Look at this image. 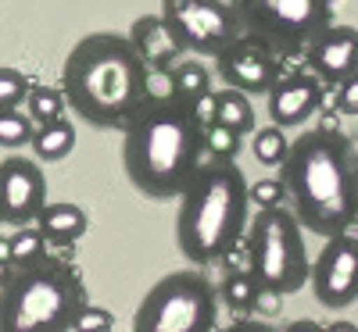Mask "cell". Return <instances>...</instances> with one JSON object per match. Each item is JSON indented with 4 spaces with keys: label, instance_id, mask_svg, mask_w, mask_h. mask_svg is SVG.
<instances>
[{
    "label": "cell",
    "instance_id": "cell-20",
    "mask_svg": "<svg viewBox=\"0 0 358 332\" xmlns=\"http://www.w3.org/2000/svg\"><path fill=\"white\" fill-rule=\"evenodd\" d=\"M25 111L36 126H50L57 118H65L69 111V97L62 86H33V93L25 100Z\"/></svg>",
    "mask_w": 358,
    "mask_h": 332
},
{
    "label": "cell",
    "instance_id": "cell-26",
    "mask_svg": "<svg viewBox=\"0 0 358 332\" xmlns=\"http://www.w3.org/2000/svg\"><path fill=\"white\" fill-rule=\"evenodd\" d=\"M33 82H29L18 68H0V111L22 107V100H29Z\"/></svg>",
    "mask_w": 358,
    "mask_h": 332
},
{
    "label": "cell",
    "instance_id": "cell-21",
    "mask_svg": "<svg viewBox=\"0 0 358 332\" xmlns=\"http://www.w3.org/2000/svg\"><path fill=\"white\" fill-rule=\"evenodd\" d=\"M172 79H176V93L183 104H194L204 93H212V75H208V68L197 57H183V61L172 68Z\"/></svg>",
    "mask_w": 358,
    "mask_h": 332
},
{
    "label": "cell",
    "instance_id": "cell-15",
    "mask_svg": "<svg viewBox=\"0 0 358 332\" xmlns=\"http://www.w3.org/2000/svg\"><path fill=\"white\" fill-rule=\"evenodd\" d=\"M129 29H133L129 40L136 43L147 68H176L179 61H183V47L176 43V36L169 33L162 15H140Z\"/></svg>",
    "mask_w": 358,
    "mask_h": 332
},
{
    "label": "cell",
    "instance_id": "cell-16",
    "mask_svg": "<svg viewBox=\"0 0 358 332\" xmlns=\"http://www.w3.org/2000/svg\"><path fill=\"white\" fill-rule=\"evenodd\" d=\"M36 229L47 236L50 247H72L86 236L90 218H86V211L72 200H47L40 218H36Z\"/></svg>",
    "mask_w": 358,
    "mask_h": 332
},
{
    "label": "cell",
    "instance_id": "cell-27",
    "mask_svg": "<svg viewBox=\"0 0 358 332\" xmlns=\"http://www.w3.org/2000/svg\"><path fill=\"white\" fill-rule=\"evenodd\" d=\"M179 100L172 68H147V104H169Z\"/></svg>",
    "mask_w": 358,
    "mask_h": 332
},
{
    "label": "cell",
    "instance_id": "cell-17",
    "mask_svg": "<svg viewBox=\"0 0 358 332\" xmlns=\"http://www.w3.org/2000/svg\"><path fill=\"white\" fill-rule=\"evenodd\" d=\"M215 122L241 133V136H251L258 133L255 129V107H251V97L241 93V89H215Z\"/></svg>",
    "mask_w": 358,
    "mask_h": 332
},
{
    "label": "cell",
    "instance_id": "cell-30",
    "mask_svg": "<svg viewBox=\"0 0 358 332\" xmlns=\"http://www.w3.org/2000/svg\"><path fill=\"white\" fill-rule=\"evenodd\" d=\"M334 104H337V111H341V114H358V72L337 86Z\"/></svg>",
    "mask_w": 358,
    "mask_h": 332
},
{
    "label": "cell",
    "instance_id": "cell-24",
    "mask_svg": "<svg viewBox=\"0 0 358 332\" xmlns=\"http://www.w3.org/2000/svg\"><path fill=\"white\" fill-rule=\"evenodd\" d=\"M36 136V122L29 114H22V107H11V111H0V146H25L33 143Z\"/></svg>",
    "mask_w": 358,
    "mask_h": 332
},
{
    "label": "cell",
    "instance_id": "cell-7",
    "mask_svg": "<svg viewBox=\"0 0 358 332\" xmlns=\"http://www.w3.org/2000/svg\"><path fill=\"white\" fill-rule=\"evenodd\" d=\"M133 332H219V286L194 268L169 271L140 300Z\"/></svg>",
    "mask_w": 358,
    "mask_h": 332
},
{
    "label": "cell",
    "instance_id": "cell-5",
    "mask_svg": "<svg viewBox=\"0 0 358 332\" xmlns=\"http://www.w3.org/2000/svg\"><path fill=\"white\" fill-rule=\"evenodd\" d=\"M83 304L86 286L72 264L47 257L15 268L0 289V332H72Z\"/></svg>",
    "mask_w": 358,
    "mask_h": 332
},
{
    "label": "cell",
    "instance_id": "cell-19",
    "mask_svg": "<svg viewBox=\"0 0 358 332\" xmlns=\"http://www.w3.org/2000/svg\"><path fill=\"white\" fill-rule=\"evenodd\" d=\"M255 296H258V279L251 276L248 268H233L229 276L222 279V286H219V300H222L229 311H236V315L251 311L255 308Z\"/></svg>",
    "mask_w": 358,
    "mask_h": 332
},
{
    "label": "cell",
    "instance_id": "cell-10",
    "mask_svg": "<svg viewBox=\"0 0 358 332\" xmlns=\"http://www.w3.org/2000/svg\"><path fill=\"white\" fill-rule=\"evenodd\" d=\"M312 293L322 308L344 311L358 300V236L341 232L322 243L312 261Z\"/></svg>",
    "mask_w": 358,
    "mask_h": 332
},
{
    "label": "cell",
    "instance_id": "cell-25",
    "mask_svg": "<svg viewBox=\"0 0 358 332\" xmlns=\"http://www.w3.org/2000/svg\"><path fill=\"white\" fill-rule=\"evenodd\" d=\"M241 133H233V129H226V126H208L204 129V154L208 158H222V161H233L236 158V150H241Z\"/></svg>",
    "mask_w": 358,
    "mask_h": 332
},
{
    "label": "cell",
    "instance_id": "cell-4",
    "mask_svg": "<svg viewBox=\"0 0 358 332\" xmlns=\"http://www.w3.org/2000/svg\"><path fill=\"white\" fill-rule=\"evenodd\" d=\"M251 186L233 161L208 158L179 197L176 243L194 264L226 261L248 236Z\"/></svg>",
    "mask_w": 358,
    "mask_h": 332
},
{
    "label": "cell",
    "instance_id": "cell-3",
    "mask_svg": "<svg viewBox=\"0 0 358 332\" xmlns=\"http://www.w3.org/2000/svg\"><path fill=\"white\" fill-rule=\"evenodd\" d=\"M122 165L147 200H179L204 165V129L183 100L143 104L122 129Z\"/></svg>",
    "mask_w": 358,
    "mask_h": 332
},
{
    "label": "cell",
    "instance_id": "cell-6",
    "mask_svg": "<svg viewBox=\"0 0 358 332\" xmlns=\"http://www.w3.org/2000/svg\"><path fill=\"white\" fill-rule=\"evenodd\" d=\"M301 229L305 225L283 204L262 207L255 215L244 247H248V268L258 279V286L280 289L287 296L312 282V264H308Z\"/></svg>",
    "mask_w": 358,
    "mask_h": 332
},
{
    "label": "cell",
    "instance_id": "cell-1",
    "mask_svg": "<svg viewBox=\"0 0 358 332\" xmlns=\"http://www.w3.org/2000/svg\"><path fill=\"white\" fill-rule=\"evenodd\" d=\"M280 183L308 232L330 239L358 222V154L330 122L290 139Z\"/></svg>",
    "mask_w": 358,
    "mask_h": 332
},
{
    "label": "cell",
    "instance_id": "cell-33",
    "mask_svg": "<svg viewBox=\"0 0 358 332\" xmlns=\"http://www.w3.org/2000/svg\"><path fill=\"white\" fill-rule=\"evenodd\" d=\"M219 332H276V329L265 325V322H233V325H226Z\"/></svg>",
    "mask_w": 358,
    "mask_h": 332
},
{
    "label": "cell",
    "instance_id": "cell-11",
    "mask_svg": "<svg viewBox=\"0 0 358 332\" xmlns=\"http://www.w3.org/2000/svg\"><path fill=\"white\" fill-rule=\"evenodd\" d=\"M47 204V175L40 161L11 154L0 161V225H36Z\"/></svg>",
    "mask_w": 358,
    "mask_h": 332
},
{
    "label": "cell",
    "instance_id": "cell-36",
    "mask_svg": "<svg viewBox=\"0 0 358 332\" xmlns=\"http://www.w3.org/2000/svg\"><path fill=\"white\" fill-rule=\"evenodd\" d=\"M0 264H11V247H8V239H0Z\"/></svg>",
    "mask_w": 358,
    "mask_h": 332
},
{
    "label": "cell",
    "instance_id": "cell-22",
    "mask_svg": "<svg viewBox=\"0 0 358 332\" xmlns=\"http://www.w3.org/2000/svg\"><path fill=\"white\" fill-rule=\"evenodd\" d=\"M8 247H11V264L15 268H29V264H40L47 261L50 254V243H47V236L36 229V225H22L15 229V236L8 239Z\"/></svg>",
    "mask_w": 358,
    "mask_h": 332
},
{
    "label": "cell",
    "instance_id": "cell-13",
    "mask_svg": "<svg viewBox=\"0 0 358 332\" xmlns=\"http://www.w3.org/2000/svg\"><path fill=\"white\" fill-rule=\"evenodd\" d=\"M322 97H326V86L308 68L280 75V82L268 89V97H265L268 118H273V126H280V129H297V126H305L312 114H319Z\"/></svg>",
    "mask_w": 358,
    "mask_h": 332
},
{
    "label": "cell",
    "instance_id": "cell-31",
    "mask_svg": "<svg viewBox=\"0 0 358 332\" xmlns=\"http://www.w3.org/2000/svg\"><path fill=\"white\" fill-rule=\"evenodd\" d=\"M255 315H265V318H273L283 311V293L280 289H268V286H258V296H255Z\"/></svg>",
    "mask_w": 358,
    "mask_h": 332
},
{
    "label": "cell",
    "instance_id": "cell-32",
    "mask_svg": "<svg viewBox=\"0 0 358 332\" xmlns=\"http://www.w3.org/2000/svg\"><path fill=\"white\" fill-rule=\"evenodd\" d=\"M190 107H194V118L201 122V129L215 126V89H212V93H204L201 100H194Z\"/></svg>",
    "mask_w": 358,
    "mask_h": 332
},
{
    "label": "cell",
    "instance_id": "cell-12",
    "mask_svg": "<svg viewBox=\"0 0 358 332\" xmlns=\"http://www.w3.org/2000/svg\"><path fill=\"white\" fill-rule=\"evenodd\" d=\"M280 61L283 57L273 47H265L251 36H241L215 57V72L222 75L229 89H241L248 97H268V89L283 75Z\"/></svg>",
    "mask_w": 358,
    "mask_h": 332
},
{
    "label": "cell",
    "instance_id": "cell-18",
    "mask_svg": "<svg viewBox=\"0 0 358 332\" xmlns=\"http://www.w3.org/2000/svg\"><path fill=\"white\" fill-rule=\"evenodd\" d=\"M29 146H33V154L40 161H50V165L65 161L72 154V146H76V126L65 122V118H57V122H50V126H40Z\"/></svg>",
    "mask_w": 358,
    "mask_h": 332
},
{
    "label": "cell",
    "instance_id": "cell-9",
    "mask_svg": "<svg viewBox=\"0 0 358 332\" xmlns=\"http://www.w3.org/2000/svg\"><path fill=\"white\" fill-rule=\"evenodd\" d=\"M183 54L219 57L229 43L244 36L229 0H162L158 11Z\"/></svg>",
    "mask_w": 358,
    "mask_h": 332
},
{
    "label": "cell",
    "instance_id": "cell-28",
    "mask_svg": "<svg viewBox=\"0 0 358 332\" xmlns=\"http://www.w3.org/2000/svg\"><path fill=\"white\" fill-rule=\"evenodd\" d=\"M76 332H111L115 329V315L108 308H97V304H83V311L76 315Z\"/></svg>",
    "mask_w": 358,
    "mask_h": 332
},
{
    "label": "cell",
    "instance_id": "cell-35",
    "mask_svg": "<svg viewBox=\"0 0 358 332\" xmlns=\"http://www.w3.org/2000/svg\"><path fill=\"white\" fill-rule=\"evenodd\" d=\"M326 332H358V325H351V322H330V325H326Z\"/></svg>",
    "mask_w": 358,
    "mask_h": 332
},
{
    "label": "cell",
    "instance_id": "cell-2",
    "mask_svg": "<svg viewBox=\"0 0 358 332\" xmlns=\"http://www.w3.org/2000/svg\"><path fill=\"white\" fill-rule=\"evenodd\" d=\"M69 107L97 129H126L147 104V61L118 33L83 36L62 68Z\"/></svg>",
    "mask_w": 358,
    "mask_h": 332
},
{
    "label": "cell",
    "instance_id": "cell-29",
    "mask_svg": "<svg viewBox=\"0 0 358 332\" xmlns=\"http://www.w3.org/2000/svg\"><path fill=\"white\" fill-rule=\"evenodd\" d=\"M283 197H287V190H283L280 179H262V183L251 186V200L258 204V211H262V207H280Z\"/></svg>",
    "mask_w": 358,
    "mask_h": 332
},
{
    "label": "cell",
    "instance_id": "cell-34",
    "mask_svg": "<svg viewBox=\"0 0 358 332\" xmlns=\"http://www.w3.org/2000/svg\"><path fill=\"white\" fill-rule=\"evenodd\" d=\"M283 332H326V325H319V322H308V318H297V322H290Z\"/></svg>",
    "mask_w": 358,
    "mask_h": 332
},
{
    "label": "cell",
    "instance_id": "cell-23",
    "mask_svg": "<svg viewBox=\"0 0 358 332\" xmlns=\"http://www.w3.org/2000/svg\"><path fill=\"white\" fill-rule=\"evenodd\" d=\"M251 154L262 168H280L290 154V139L283 136L280 126H268V129H258L255 133V143H251Z\"/></svg>",
    "mask_w": 358,
    "mask_h": 332
},
{
    "label": "cell",
    "instance_id": "cell-8",
    "mask_svg": "<svg viewBox=\"0 0 358 332\" xmlns=\"http://www.w3.org/2000/svg\"><path fill=\"white\" fill-rule=\"evenodd\" d=\"M244 36L273 47L280 57L305 54L308 43L334 25L337 0H229Z\"/></svg>",
    "mask_w": 358,
    "mask_h": 332
},
{
    "label": "cell",
    "instance_id": "cell-14",
    "mask_svg": "<svg viewBox=\"0 0 358 332\" xmlns=\"http://www.w3.org/2000/svg\"><path fill=\"white\" fill-rule=\"evenodd\" d=\"M308 72L322 79V86H341L358 72V29L355 25H330L308 43L305 50Z\"/></svg>",
    "mask_w": 358,
    "mask_h": 332
}]
</instances>
